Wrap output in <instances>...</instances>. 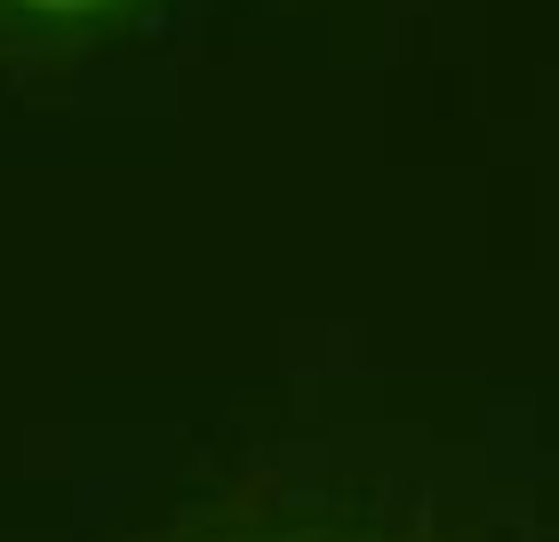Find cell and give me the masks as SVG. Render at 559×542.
I'll return each instance as SVG.
<instances>
[{
  "mask_svg": "<svg viewBox=\"0 0 559 542\" xmlns=\"http://www.w3.org/2000/svg\"><path fill=\"white\" fill-rule=\"evenodd\" d=\"M112 542H527V534L424 462L344 447H257L144 503Z\"/></svg>",
  "mask_w": 559,
  "mask_h": 542,
  "instance_id": "obj_1",
  "label": "cell"
},
{
  "mask_svg": "<svg viewBox=\"0 0 559 542\" xmlns=\"http://www.w3.org/2000/svg\"><path fill=\"white\" fill-rule=\"evenodd\" d=\"M152 9L160 0H0V64H64Z\"/></svg>",
  "mask_w": 559,
  "mask_h": 542,
  "instance_id": "obj_2",
  "label": "cell"
}]
</instances>
